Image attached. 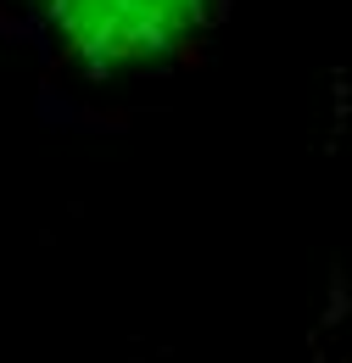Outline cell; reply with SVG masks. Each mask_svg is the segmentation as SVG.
Returning <instances> with one entry per match:
<instances>
[{"mask_svg": "<svg viewBox=\"0 0 352 363\" xmlns=\"http://www.w3.org/2000/svg\"><path fill=\"white\" fill-rule=\"evenodd\" d=\"M213 0H34L45 40L89 79H129L168 62Z\"/></svg>", "mask_w": 352, "mask_h": 363, "instance_id": "cell-1", "label": "cell"}]
</instances>
